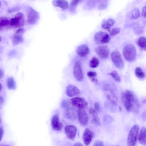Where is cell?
I'll return each instance as SVG.
<instances>
[{
    "mask_svg": "<svg viewBox=\"0 0 146 146\" xmlns=\"http://www.w3.org/2000/svg\"><path fill=\"white\" fill-rule=\"evenodd\" d=\"M89 113L92 117V123L97 125H100V121L96 110L91 108L89 110Z\"/></svg>",
    "mask_w": 146,
    "mask_h": 146,
    "instance_id": "ac0fdd59",
    "label": "cell"
},
{
    "mask_svg": "<svg viewBox=\"0 0 146 146\" xmlns=\"http://www.w3.org/2000/svg\"><path fill=\"white\" fill-rule=\"evenodd\" d=\"M65 114L66 117L70 119H74L76 117V113L74 109L68 108L66 109Z\"/></svg>",
    "mask_w": 146,
    "mask_h": 146,
    "instance_id": "7402d4cb",
    "label": "cell"
},
{
    "mask_svg": "<svg viewBox=\"0 0 146 146\" xmlns=\"http://www.w3.org/2000/svg\"><path fill=\"white\" fill-rule=\"evenodd\" d=\"M120 29L119 28L115 27L110 30L109 31L111 36H113L118 34L120 31Z\"/></svg>",
    "mask_w": 146,
    "mask_h": 146,
    "instance_id": "d6a6232c",
    "label": "cell"
},
{
    "mask_svg": "<svg viewBox=\"0 0 146 146\" xmlns=\"http://www.w3.org/2000/svg\"><path fill=\"white\" fill-rule=\"evenodd\" d=\"M139 142L141 144L146 145V128L143 127L140 130L138 136Z\"/></svg>",
    "mask_w": 146,
    "mask_h": 146,
    "instance_id": "ffe728a7",
    "label": "cell"
},
{
    "mask_svg": "<svg viewBox=\"0 0 146 146\" xmlns=\"http://www.w3.org/2000/svg\"><path fill=\"white\" fill-rule=\"evenodd\" d=\"M99 63V60L97 58L93 57L90 61L89 65L90 67L94 68L97 67Z\"/></svg>",
    "mask_w": 146,
    "mask_h": 146,
    "instance_id": "484cf974",
    "label": "cell"
},
{
    "mask_svg": "<svg viewBox=\"0 0 146 146\" xmlns=\"http://www.w3.org/2000/svg\"><path fill=\"white\" fill-rule=\"evenodd\" d=\"M89 49L85 44H82L79 46L77 48L76 53L80 57H83L87 56L89 52Z\"/></svg>",
    "mask_w": 146,
    "mask_h": 146,
    "instance_id": "e0dca14e",
    "label": "cell"
},
{
    "mask_svg": "<svg viewBox=\"0 0 146 146\" xmlns=\"http://www.w3.org/2000/svg\"><path fill=\"white\" fill-rule=\"evenodd\" d=\"M104 145V143L102 141L100 140H97L96 141L94 145V146H103Z\"/></svg>",
    "mask_w": 146,
    "mask_h": 146,
    "instance_id": "e575fe53",
    "label": "cell"
},
{
    "mask_svg": "<svg viewBox=\"0 0 146 146\" xmlns=\"http://www.w3.org/2000/svg\"><path fill=\"white\" fill-rule=\"evenodd\" d=\"M4 76V72L1 69H0V78L1 79Z\"/></svg>",
    "mask_w": 146,
    "mask_h": 146,
    "instance_id": "60d3db41",
    "label": "cell"
},
{
    "mask_svg": "<svg viewBox=\"0 0 146 146\" xmlns=\"http://www.w3.org/2000/svg\"><path fill=\"white\" fill-rule=\"evenodd\" d=\"M95 109L96 110H99L100 109V106L99 104L97 103L96 102L94 103V105Z\"/></svg>",
    "mask_w": 146,
    "mask_h": 146,
    "instance_id": "f35d334b",
    "label": "cell"
},
{
    "mask_svg": "<svg viewBox=\"0 0 146 146\" xmlns=\"http://www.w3.org/2000/svg\"><path fill=\"white\" fill-rule=\"evenodd\" d=\"M10 23L7 18L5 17H1L0 19V29H2V28L4 27L7 26Z\"/></svg>",
    "mask_w": 146,
    "mask_h": 146,
    "instance_id": "83f0119b",
    "label": "cell"
},
{
    "mask_svg": "<svg viewBox=\"0 0 146 146\" xmlns=\"http://www.w3.org/2000/svg\"><path fill=\"white\" fill-rule=\"evenodd\" d=\"M53 5L60 8L62 10H65L68 7V4L66 0H53Z\"/></svg>",
    "mask_w": 146,
    "mask_h": 146,
    "instance_id": "d6986e66",
    "label": "cell"
},
{
    "mask_svg": "<svg viewBox=\"0 0 146 146\" xmlns=\"http://www.w3.org/2000/svg\"><path fill=\"white\" fill-rule=\"evenodd\" d=\"M7 86L10 89H14L16 88L15 82L12 77L9 78L7 81Z\"/></svg>",
    "mask_w": 146,
    "mask_h": 146,
    "instance_id": "4316f807",
    "label": "cell"
},
{
    "mask_svg": "<svg viewBox=\"0 0 146 146\" xmlns=\"http://www.w3.org/2000/svg\"><path fill=\"white\" fill-rule=\"evenodd\" d=\"M140 16V13L139 9L135 8L133 9L129 14L130 19L134 20L138 18Z\"/></svg>",
    "mask_w": 146,
    "mask_h": 146,
    "instance_id": "d4e9b609",
    "label": "cell"
},
{
    "mask_svg": "<svg viewBox=\"0 0 146 146\" xmlns=\"http://www.w3.org/2000/svg\"><path fill=\"white\" fill-rule=\"evenodd\" d=\"M79 121L82 125H86L88 121V116L87 112L83 109H79L77 111Z\"/></svg>",
    "mask_w": 146,
    "mask_h": 146,
    "instance_id": "8fae6325",
    "label": "cell"
},
{
    "mask_svg": "<svg viewBox=\"0 0 146 146\" xmlns=\"http://www.w3.org/2000/svg\"><path fill=\"white\" fill-rule=\"evenodd\" d=\"M94 136L93 132L89 129L86 128L84 130L83 136V139L84 144L89 145L91 142Z\"/></svg>",
    "mask_w": 146,
    "mask_h": 146,
    "instance_id": "4fadbf2b",
    "label": "cell"
},
{
    "mask_svg": "<svg viewBox=\"0 0 146 146\" xmlns=\"http://www.w3.org/2000/svg\"><path fill=\"white\" fill-rule=\"evenodd\" d=\"M3 100L2 98L1 97H0V102L1 103H2L3 102Z\"/></svg>",
    "mask_w": 146,
    "mask_h": 146,
    "instance_id": "ee69618b",
    "label": "cell"
},
{
    "mask_svg": "<svg viewBox=\"0 0 146 146\" xmlns=\"http://www.w3.org/2000/svg\"><path fill=\"white\" fill-rule=\"evenodd\" d=\"M23 40L22 35L15 34L13 39V44L14 45H17L22 42Z\"/></svg>",
    "mask_w": 146,
    "mask_h": 146,
    "instance_id": "cb8c5ba5",
    "label": "cell"
},
{
    "mask_svg": "<svg viewBox=\"0 0 146 146\" xmlns=\"http://www.w3.org/2000/svg\"><path fill=\"white\" fill-rule=\"evenodd\" d=\"M18 9L19 8L17 7H15L11 9H9L8 11V12L9 13H12L18 10L19 9Z\"/></svg>",
    "mask_w": 146,
    "mask_h": 146,
    "instance_id": "74e56055",
    "label": "cell"
},
{
    "mask_svg": "<svg viewBox=\"0 0 146 146\" xmlns=\"http://www.w3.org/2000/svg\"><path fill=\"white\" fill-rule=\"evenodd\" d=\"M139 126L137 125L133 126L128 133L127 143L129 146H133L136 144L139 130Z\"/></svg>",
    "mask_w": 146,
    "mask_h": 146,
    "instance_id": "3957f363",
    "label": "cell"
},
{
    "mask_svg": "<svg viewBox=\"0 0 146 146\" xmlns=\"http://www.w3.org/2000/svg\"><path fill=\"white\" fill-rule=\"evenodd\" d=\"M73 74L77 80L80 82L83 79V75L81 65V62L79 60L77 61L75 63L73 68Z\"/></svg>",
    "mask_w": 146,
    "mask_h": 146,
    "instance_id": "52a82bcc",
    "label": "cell"
},
{
    "mask_svg": "<svg viewBox=\"0 0 146 146\" xmlns=\"http://www.w3.org/2000/svg\"><path fill=\"white\" fill-rule=\"evenodd\" d=\"M66 93L68 96L72 97L79 94L80 91L75 86L70 85L68 86L66 88Z\"/></svg>",
    "mask_w": 146,
    "mask_h": 146,
    "instance_id": "5bb4252c",
    "label": "cell"
},
{
    "mask_svg": "<svg viewBox=\"0 0 146 146\" xmlns=\"http://www.w3.org/2000/svg\"><path fill=\"white\" fill-rule=\"evenodd\" d=\"M24 24V17L23 13H17L14 18L11 19L10 24L12 27L18 28L23 26Z\"/></svg>",
    "mask_w": 146,
    "mask_h": 146,
    "instance_id": "8992f818",
    "label": "cell"
},
{
    "mask_svg": "<svg viewBox=\"0 0 146 146\" xmlns=\"http://www.w3.org/2000/svg\"><path fill=\"white\" fill-rule=\"evenodd\" d=\"M141 14L146 19V6L143 8Z\"/></svg>",
    "mask_w": 146,
    "mask_h": 146,
    "instance_id": "8d00e7d4",
    "label": "cell"
},
{
    "mask_svg": "<svg viewBox=\"0 0 146 146\" xmlns=\"http://www.w3.org/2000/svg\"><path fill=\"white\" fill-rule=\"evenodd\" d=\"M135 73L137 77L139 78H143L145 76L144 73L140 67H137L136 68Z\"/></svg>",
    "mask_w": 146,
    "mask_h": 146,
    "instance_id": "f1b7e54d",
    "label": "cell"
},
{
    "mask_svg": "<svg viewBox=\"0 0 146 146\" xmlns=\"http://www.w3.org/2000/svg\"><path fill=\"white\" fill-rule=\"evenodd\" d=\"M77 131L76 127L73 125L66 126L65 128V132L69 139H73L75 137Z\"/></svg>",
    "mask_w": 146,
    "mask_h": 146,
    "instance_id": "7c38bea8",
    "label": "cell"
},
{
    "mask_svg": "<svg viewBox=\"0 0 146 146\" xmlns=\"http://www.w3.org/2000/svg\"><path fill=\"white\" fill-rule=\"evenodd\" d=\"M61 106L62 108L66 109L68 108L69 104L66 100H64L62 101Z\"/></svg>",
    "mask_w": 146,
    "mask_h": 146,
    "instance_id": "836d02e7",
    "label": "cell"
},
{
    "mask_svg": "<svg viewBox=\"0 0 146 146\" xmlns=\"http://www.w3.org/2000/svg\"><path fill=\"white\" fill-rule=\"evenodd\" d=\"M111 58L113 62L117 68L121 69L123 68L124 62L120 54L118 51H113L111 54Z\"/></svg>",
    "mask_w": 146,
    "mask_h": 146,
    "instance_id": "277c9868",
    "label": "cell"
},
{
    "mask_svg": "<svg viewBox=\"0 0 146 146\" xmlns=\"http://www.w3.org/2000/svg\"><path fill=\"white\" fill-rule=\"evenodd\" d=\"M73 145L74 146H83V145L80 143L77 142L75 143Z\"/></svg>",
    "mask_w": 146,
    "mask_h": 146,
    "instance_id": "7bdbcfd3",
    "label": "cell"
},
{
    "mask_svg": "<svg viewBox=\"0 0 146 146\" xmlns=\"http://www.w3.org/2000/svg\"><path fill=\"white\" fill-rule=\"evenodd\" d=\"M88 76L89 77L92 81L94 82H97V80L96 79L97 76L96 72L95 71H89L87 73Z\"/></svg>",
    "mask_w": 146,
    "mask_h": 146,
    "instance_id": "4dcf8cb0",
    "label": "cell"
},
{
    "mask_svg": "<svg viewBox=\"0 0 146 146\" xmlns=\"http://www.w3.org/2000/svg\"><path fill=\"white\" fill-rule=\"evenodd\" d=\"M106 94L108 100L111 104L116 106L117 104V99L113 92L111 90L107 89L106 90Z\"/></svg>",
    "mask_w": 146,
    "mask_h": 146,
    "instance_id": "9a60e30c",
    "label": "cell"
},
{
    "mask_svg": "<svg viewBox=\"0 0 146 146\" xmlns=\"http://www.w3.org/2000/svg\"><path fill=\"white\" fill-rule=\"evenodd\" d=\"M81 0H72L70 4V10L71 11H74L79 3Z\"/></svg>",
    "mask_w": 146,
    "mask_h": 146,
    "instance_id": "1f68e13d",
    "label": "cell"
},
{
    "mask_svg": "<svg viewBox=\"0 0 146 146\" xmlns=\"http://www.w3.org/2000/svg\"><path fill=\"white\" fill-rule=\"evenodd\" d=\"M4 131L2 127H1L0 128V141L1 140V139L2 138L3 134Z\"/></svg>",
    "mask_w": 146,
    "mask_h": 146,
    "instance_id": "ab89813d",
    "label": "cell"
},
{
    "mask_svg": "<svg viewBox=\"0 0 146 146\" xmlns=\"http://www.w3.org/2000/svg\"><path fill=\"white\" fill-rule=\"evenodd\" d=\"M121 99L126 110L137 113L139 112V105L138 100L134 93L129 90L123 92Z\"/></svg>",
    "mask_w": 146,
    "mask_h": 146,
    "instance_id": "6da1fadb",
    "label": "cell"
},
{
    "mask_svg": "<svg viewBox=\"0 0 146 146\" xmlns=\"http://www.w3.org/2000/svg\"><path fill=\"white\" fill-rule=\"evenodd\" d=\"M143 102L144 103H146V100H143Z\"/></svg>",
    "mask_w": 146,
    "mask_h": 146,
    "instance_id": "f6af8a7d",
    "label": "cell"
},
{
    "mask_svg": "<svg viewBox=\"0 0 146 146\" xmlns=\"http://www.w3.org/2000/svg\"><path fill=\"white\" fill-rule=\"evenodd\" d=\"M142 117L144 120H146V112H143V113Z\"/></svg>",
    "mask_w": 146,
    "mask_h": 146,
    "instance_id": "b9f144b4",
    "label": "cell"
},
{
    "mask_svg": "<svg viewBox=\"0 0 146 146\" xmlns=\"http://www.w3.org/2000/svg\"><path fill=\"white\" fill-rule=\"evenodd\" d=\"M71 104L79 109H83L87 106L88 103L86 100L82 97H76L70 100Z\"/></svg>",
    "mask_w": 146,
    "mask_h": 146,
    "instance_id": "ba28073f",
    "label": "cell"
},
{
    "mask_svg": "<svg viewBox=\"0 0 146 146\" xmlns=\"http://www.w3.org/2000/svg\"><path fill=\"white\" fill-rule=\"evenodd\" d=\"M39 18L38 13L31 7L28 11L27 15V21L30 24H35Z\"/></svg>",
    "mask_w": 146,
    "mask_h": 146,
    "instance_id": "9c48e42d",
    "label": "cell"
},
{
    "mask_svg": "<svg viewBox=\"0 0 146 146\" xmlns=\"http://www.w3.org/2000/svg\"><path fill=\"white\" fill-rule=\"evenodd\" d=\"M137 44L142 50L146 51V38L141 37L139 39Z\"/></svg>",
    "mask_w": 146,
    "mask_h": 146,
    "instance_id": "603a6c76",
    "label": "cell"
},
{
    "mask_svg": "<svg viewBox=\"0 0 146 146\" xmlns=\"http://www.w3.org/2000/svg\"><path fill=\"white\" fill-rule=\"evenodd\" d=\"M114 21L112 19L109 18L104 20L102 24V27L105 29L108 30L109 31L110 28L114 24Z\"/></svg>",
    "mask_w": 146,
    "mask_h": 146,
    "instance_id": "44dd1931",
    "label": "cell"
},
{
    "mask_svg": "<svg viewBox=\"0 0 146 146\" xmlns=\"http://www.w3.org/2000/svg\"><path fill=\"white\" fill-rule=\"evenodd\" d=\"M123 54L127 61L131 62L135 58L136 56V51L134 46L131 44H127L124 47L123 49Z\"/></svg>",
    "mask_w": 146,
    "mask_h": 146,
    "instance_id": "7a4b0ae2",
    "label": "cell"
},
{
    "mask_svg": "<svg viewBox=\"0 0 146 146\" xmlns=\"http://www.w3.org/2000/svg\"><path fill=\"white\" fill-rule=\"evenodd\" d=\"M143 31V29L141 27H138L135 30V33L137 35H140L142 33Z\"/></svg>",
    "mask_w": 146,
    "mask_h": 146,
    "instance_id": "d590c367",
    "label": "cell"
},
{
    "mask_svg": "<svg viewBox=\"0 0 146 146\" xmlns=\"http://www.w3.org/2000/svg\"><path fill=\"white\" fill-rule=\"evenodd\" d=\"M51 125L52 128L56 130H60L61 129L62 124L60 121L58 115H55L53 117L51 120Z\"/></svg>",
    "mask_w": 146,
    "mask_h": 146,
    "instance_id": "2e32d148",
    "label": "cell"
},
{
    "mask_svg": "<svg viewBox=\"0 0 146 146\" xmlns=\"http://www.w3.org/2000/svg\"><path fill=\"white\" fill-rule=\"evenodd\" d=\"M95 51L101 58L106 59L109 56L110 50L106 46H100L96 48Z\"/></svg>",
    "mask_w": 146,
    "mask_h": 146,
    "instance_id": "30bf717a",
    "label": "cell"
},
{
    "mask_svg": "<svg viewBox=\"0 0 146 146\" xmlns=\"http://www.w3.org/2000/svg\"><path fill=\"white\" fill-rule=\"evenodd\" d=\"M110 38L109 35L106 33L99 31L96 33L94 36V40L98 44L107 43L109 42Z\"/></svg>",
    "mask_w": 146,
    "mask_h": 146,
    "instance_id": "5b68a950",
    "label": "cell"
},
{
    "mask_svg": "<svg viewBox=\"0 0 146 146\" xmlns=\"http://www.w3.org/2000/svg\"><path fill=\"white\" fill-rule=\"evenodd\" d=\"M109 74L111 76L116 82H120L121 81L120 77L116 71L113 70L109 73Z\"/></svg>",
    "mask_w": 146,
    "mask_h": 146,
    "instance_id": "f546056e",
    "label": "cell"
}]
</instances>
